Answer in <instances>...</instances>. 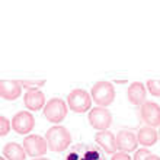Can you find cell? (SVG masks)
<instances>
[{
    "mask_svg": "<svg viewBox=\"0 0 160 160\" xmlns=\"http://www.w3.org/2000/svg\"><path fill=\"white\" fill-rule=\"evenodd\" d=\"M45 140L48 150L54 153H61L72 144V134L63 125H54L45 132Z\"/></svg>",
    "mask_w": 160,
    "mask_h": 160,
    "instance_id": "1",
    "label": "cell"
},
{
    "mask_svg": "<svg viewBox=\"0 0 160 160\" xmlns=\"http://www.w3.org/2000/svg\"><path fill=\"white\" fill-rule=\"evenodd\" d=\"M92 101L96 102L98 106L106 108L109 106L115 99V88L111 82H98L90 89Z\"/></svg>",
    "mask_w": 160,
    "mask_h": 160,
    "instance_id": "2",
    "label": "cell"
},
{
    "mask_svg": "<svg viewBox=\"0 0 160 160\" xmlns=\"http://www.w3.org/2000/svg\"><path fill=\"white\" fill-rule=\"evenodd\" d=\"M66 160H106L103 153L92 144H76L68 148Z\"/></svg>",
    "mask_w": 160,
    "mask_h": 160,
    "instance_id": "3",
    "label": "cell"
},
{
    "mask_svg": "<svg viewBox=\"0 0 160 160\" xmlns=\"http://www.w3.org/2000/svg\"><path fill=\"white\" fill-rule=\"evenodd\" d=\"M67 105L73 112L83 114V112H88L90 109V106H92V96L89 95V92H86L83 89H74V90H72L68 93Z\"/></svg>",
    "mask_w": 160,
    "mask_h": 160,
    "instance_id": "4",
    "label": "cell"
},
{
    "mask_svg": "<svg viewBox=\"0 0 160 160\" xmlns=\"http://www.w3.org/2000/svg\"><path fill=\"white\" fill-rule=\"evenodd\" d=\"M67 112L68 105H66V102L60 98H52L51 101L47 102L45 108H44V117L51 124H60L67 117Z\"/></svg>",
    "mask_w": 160,
    "mask_h": 160,
    "instance_id": "5",
    "label": "cell"
},
{
    "mask_svg": "<svg viewBox=\"0 0 160 160\" xmlns=\"http://www.w3.org/2000/svg\"><path fill=\"white\" fill-rule=\"evenodd\" d=\"M88 119L89 124L98 131H105L112 125V114L106 108H101V106L92 108Z\"/></svg>",
    "mask_w": 160,
    "mask_h": 160,
    "instance_id": "6",
    "label": "cell"
},
{
    "mask_svg": "<svg viewBox=\"0 0 160 160\" xmlns=\"http://www.w3.org/2000/svg\"><path fill=\"white\" fill-rule=\"evenodd\" d=\"M22 146L25 148L26 154L31 157H42L47 153V150H48L47 140L38 134H32L25 137Z\"/></svg>",
    "mask_w": 160,
    "mask_h": 160,
    "instance_id": "7",
    "label": "cell"
},
{
    "mask_svg": "<svg viewBox=\"0 0 160 160\" xmlns=\"http://www.w3.org/2000/svg\"><path fill=\"white\" fill-rule=\"evenodd\" d=\"M34 127L35 118L28 111H21V112L15 114V117L12 118V128L21 135L29 134L31 131L34 130Z\"/></svg>",
    "mask_w": 160,
    "mask_h": 160,
    "instance_id": "8",
    "label": "cell"
},
{
    "mask_svg": "<svg viewBox=\"0 0 160 160\" xmlns=\"http://www.w3.org/2000/svg\"><path fill=\"white\" fill-rule=\"evenodd\" d=\"M140 117L146 125L156 128L160 125V106L156 102L147 101L144 105L140 106Z\"/></svg>",
    "mask_w": 160,
    "mask_h": 160,
    "instance_id": "9",
    "label": "cell"
},
{
    "mask_svg": "<svg viewBox=\"0 0 160 160\" xmlns=\"http://www.w3.org/2000/svg\"><path fill=\"white\" fill-rule=\"evenodd\" d=\"M22 82L19 80H2L0 82V96L4 101H16L22 93Z\"/></svg>",
    "mask_w": 160,
    "mask_h": 160,
    "instance_id": "10",
    "label": "cell"
},
{
    "mask_svg": "<svg viewBox=\"0 0 160 160\" xmlns=\"http://www.w3.org/2000/svg\"><path fill=\"white\" fill-rule=\"evenodd\" d=\"M127 98L131 105L141 106L147 102V89L141 82H134L130 84V88L127 90Z\"/></svg>",
    "mask_w": 160,
    "mask_h": 160,
    "instance_id": "11",
    "label": "cell"
},
{
    "mask_svg": "<svg viewBox=\"0 0 160 160\" xmlns=\"http://www.w3.org/2000/svg\"><path fill=\"white\" fill-rule=\"evenodd\" d=\"M95 140H96L98 146H101V148L108 154H115L118 147H117V135H114L111 131H98L95 134Z\"/></svg>",
    "mask_w": 160,
    "mask_h": 160,
    "instance_id": "12",
    "label": "cell"
},
{
    "mask_svg": "<svg viewBox=\"0 0 160 160\" xmlns=\"http://www.w3.org/2000/svg\"><path fill=\"white\" fill-rule=\"evenodd\" d=\"M138 146V138L134 132L131 131H119L117 134V147L119 152L131 153L135 152V148Z\"/></svg>",
    "mask_w": 160,
    "mask_h": 160,
    "instance_id": "13",
    "label": "cell"
},
{
    "mask_svg": "<svg viewBox=\"0 0 160 160\" xmlns=\"http://www.w3.org/2000/svg\"><path fill=\"white\" fill-rule=\"evenodd\" d=\"M23 103L31 112L39 111L42 108H45V95L41 90H29L25 93L23 96Z\"/></svg>",
    "mask_w": 160,
    "mask_h": 160,
    "instance_id": "14",
    "label": "cell"
},
{
    "mask_svg": "<svg viewBox=\"0 0 160 160\" xmlns=\"http://www.w3.org/2000/svg\"><path fill=\"white\" fill-rule=\"evenodd\" d=\"M137 138H138V144H141L144 147H152L156 144L157 138H159V132L153 127L144 125L137 132Z\"/></svg>",
    "mask_w": 160,
    "mask_h": 160,
    "instance_id": "15",
    "label": "cell"
},
{
    "mask_svg": "<svg viewBox=\"0 0 160 160\" xmlns=\"http://www.w3.org/2000/svg\"><path fill=\"white\" fill-rule=\"evenodd\" d=\"M3 157L8 160H25L26 152L23 146H19L18 143H8L3 147Z\"/></svg>",
    "mask_w": 160,
    "mask_h": 160,
    "instance_id": "16",
    "label": "cell"
},
{
    "mask_svg": "<svg viewBox=\"0 0 160 160\" xmlns=\"http://www.w3.org/2000/svg\"><path fill=\"white\" fill-rule=\"evenodd\" d=\"M23 89H28L29 90H39V89L45 84V80H21Z\"/></svg>",
    "mask_w": 160,
    "mask_h": 160,
    "instance_id": "17",
    "label": "cell"
},
{
    "mask_svg": "<svg viewBox=\"0 0 160 160\" xmlns=\"http://www.w3.org/2000/svg\"><path fill=\"white\" fill-rule=\"evenodd\" d=\"M147 89L153 96H160V79H150L147 82Z\"/></svg>",
    "mask_w": 160,
    "mask_h": 160,
    "instance_id": "18",
    "label": "cell"
},
{
    "mask_svg": "<svg viewBox=\"0 0 160 160\" xmlns=\"http://www.w3.org/2000/svg\"><path fill=\"white\" fill-rule=\"evenodd\" d=\"M10 127H12V122L6 117H0V137L8 135L9 131H10Z\"/></svg>",
    "mask_w": 160,
    "mask_h": 160,
    "instance_id": "19",
    "label": "cell"
},
{
    "mask_svg": "<svg viewBox=\"0 0 160 160\" xmlns=\"http://www.w3.org/2000/svg\"><path fill=\"white\" fill-rule=\"evenodd\" d=\"M150 154H152V153L148 152V148H138V150L135 152L132 160H146Z\"/></svg>",
    "mask_w": 160,
    "mask_h": 160,
    "instance_id": "20",
    "label": "cell"
},
{
    "mask_svg": "<svg viewBox=\"0 0 160 160\" xmlns=\"http://www.w3.org/2000/svg\"><path fill=\"white\" fill-rule=\"evenodd\" d=\"M111 160H132L130 156H128V153H124V152H118L112 154V159Z\"/></svg>",
    "mask_w": 160,
    "mask_h": 160,
    "instance_id": "21",
    "label": "cell"
},
{
    "mask_svg": "<svg viewBox=\"0 0 160 160\" xmlns=\"http://www.w3.org/2000/svg\"><path fill=\"white\" fill-rule=\"evenodd\" d=\"M146 160H160V157L157 156V154H150V156H148Z\"/></svg>",
    "mask_w": 160,
    "mask_h": 160,
    "instance_id": "22",
    "label": "cell"
},
{
    "mask_svg": "<svg viewBox=\"0 0 160 160\" xmlns=\"http://www.w3.org/2000/svg\"><path fill=\"white\" fill-rule=\"evenodd\" d=\"M32 160H50V159H47V157H42V159H32Z\"/></svg>",
    "mask_w": 160,
    "mask_h": 160,
    "instance_id": "23",
    "label": "cell"
},
{
    "mask_svg": "<svg viewBox=\"0 0 160 160\" xmlns=\"http://www.w3.org/2000/svg\"><path fill=\"white\" fill-rule=\"evenodd\" d=\"M0 160H6V159H4V157H0Z\"/></svg>",
    "mask_w": 160,
    "mask_h": 160,
    "instance_id": "24",
    "label": "cell"
},
{
    "mask_svg": "<svg viewBox=\"0 0 160 160\" xmlns=\"http://www.w3.org/2000/svg\"><path fill=\"white\" fill-rule=\"evenodd\" d=\"M159 138H160V130H159Z\"/></svg>",
    "mask_w": 160,
    "mask_h": 160,
    "instance_id": "25",
    "label": "cell"
}]
</instances>
